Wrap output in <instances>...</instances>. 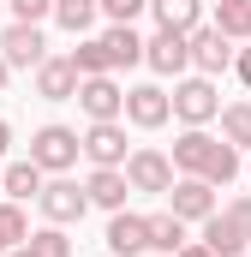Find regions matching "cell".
<instances>
[{
    "mask_svg": "<svg viewBox=\"0 0 251 257\" xmlns=\"http://www.w3.org/2000/svg\"><path fill=\"white\" fill-rule=\"evenodd\" d=\"M174 168L209 180V186H233V180H239V150H233L227 138H209L203 126H186L180 144H174Z\"/></svg>",
    "mask_w": 251,
    "mask_h": 257,
    "instance_id": "6da1fadb",
    "label": "cell"
},
{
    "mask_svg": "<svg viewBox=\"0 0 251 257\" xmlns=\"http://www.w3.org/2000/svg\"><path fill=\"white\" fill-rule=\"evenodd\" d=\"M197 239H203L215 257H245V245H251V197H233L227 209H215Z\"/></svg>",
    "mask_w": 251,
    "mask_h": 257,
    "instance_id": "7a4b0ae2",
    "label": "cell"
},
{
    "mask_svg": "<svg viewBox=\"0 0 251 257\" xmlns=\"http://www.w3.org/2000/svg\"><path fill=\"white\" fill-rule=\"evenodd\" d=\"M78 156H84V138H78L72 126H42L36 138H30V162H36L42 174H66Z\"/></svg>",
    "mask_w": 251,
    "mask_h": 257,
    "instance_id": "3957f363",
    "label": "cell"
},
{
    "mask_svg": "<svg viewBox=\"0 0 251 257\" xmlns=\"http://www.w3.org/2000/svg\"><path fill=\"white\" fill-rule=\"evenodd\" d=\"M174 114L186 120V126H209V120H221V96H215V78H180L174 84Z\"/></svg>",
    "mask_w": 251,
    "mask_h": 257,
    "instance_id": "277c9868",
    "label": "cell"
},
{
    "mask_svg": "<svg viewBox=\"0 0 251 257\" xmlns=\"http://www.w3.org/2000/svg\"><path fill=\"white\" fill-rule=\"evenodd\" d=\"M174 156H162V150H132L126 156V180H132V192H156V197H168L174 192Z\"/></svg>",
    "mask_w": 251,
    "mask_h": 257,
    "instance_id": "5b68a950",
    "label": "cell"
},
{
    "mask_svg": "<svg viewBox=\"0 0 251 257\" xmlns=\"http://www.w3.org/2000/svg\"><path fill=\"white\" fill-rule=\"evenodd\" d=\"M144 66L162 72V78H180V72L191 66V36L186 30H156V36L144 42Z\"/></svg>",
    "mask_w": 251,
    "mask_h": 257,
    "instance_id": "8992f818",
    "label": "cell"
},
{
    "mask_svg": "<svg viewBox=\"0 0 251 257\" xmlns=\"http://www.w3.org/2000/svg\"><path fill=\"white\" fill-rule=\"evenodd\" d=\"M126 120L138 132H156L174 120V96L162 90V84H138V90H126Z\"/></svg>",
    "mask_w": 251,
    "mask_h": 257,
    "instance_id": "52a82bcc",
    "label": "cell"
},
{
    "mask_svg": "<svg viewBox=\"0 0 251 257\" xmlns=\"http://www.w3.org/2000/svg\"><path fill=\"white\" fill-rule=\"evenodd\" d=\"M168 209H174L180 221H209L221 203H215V186H209V180L180 174V180H174V192H168Z\"/></svg>",
    "mask_w": 251,
    "mask_h": 257,
    "instance_id": "ba28073f",
    "label": "cell"
},
{
    "mask_svg": "<svg viewBox=\"0 0 251 257\" xmlns=\"http://www.w3.org/2000/svg\"><path fill=\"white\" fill-rule=\"evenodd\" d=\"M78 84H84V72L72 66V54H48L36 66V96L42 102H78Z\"/></svg>",
    "mask_w": 251,
    "mask_h": 257,
    "instance_id": "9c48e42d",
    "label": "cell"
},
{
    "mask_svg": "<svg viewBox=\"0 0 251 257\" xmlns=\"http://www.w3.org/2000/svg\"><path fill=\"white\" fill-rule=\"evenodd\" d=\"M36 203H42V215H48L54 227H66V221H84V209H90V192H84L78 180H48Z\"/></svg>",
    "mask_w": 251,
    "mask_h": 257,
    "instance_id": "30bf717a",
    "label": "cell"
},
{
    "mask_svg": "<svg viewBox=\"0 0 251 257\" xmlns=\"http://www.w3.org/2000/svg\"><path fill=\"white\" fill-rule=\"evenodd\" d=\"M0 60L6 66H36L48 60V42H42V24H6V36H0Z\"/></svg>",
    "mask_w": 251,
    "mask_h": 257,
    "instance_id": "8fae6325",
    "label": "cell"
},
{
    "mask_svg": "<svg viewBox=\"0 0 251 257\" xmlns=\"http://www.w3.org/2000/svg\"><path fill=\"white\" fill-rule=\"evenodd\" d=\"M227 60H233V36H227L221 24H197V30H191V66H197L203 78H215Z\"/></svg>",
    "mask_w": 251,
    "mask_h": 257,
    "instance_id": "7c38bea8",
    "label": "cell"
},
{
    "mask_svg": "<svg viewBox=\"0 0 251 257\" xmlns=\"http://www.w3.org/2000/svg\"><path fill=\"white\" fill-rule=\"evenodd\" d=\"M84 156H90L96 168H126V126H120V120H90Z\"/></svg>",
    "mask_w": 251,
    "mask_h": 257,
    "instance_id": "4fadbf2b",
    "label": "cell"
},
{
    "mask_svg": "<svg viewBox=\"0 0 251 257\" xmlns=\"http://www.w3.org/2000/svg\"><path fill=\"white\" fill-rule=\"evenodd\" d=\"M78 108H84L90 120H120L126 114V90L108 72H102V78H84V84H78Z\"/></svg>",
    "mask_w": 251,
    "mask_h": 257,
    "instance_id": "5bb4252c",
    "label": "cell"
},
{
    "mask_svg": "<svg viewBox=\"0 0 251 257\" xmlns=\"http://www.w3.org/2000/svg\"><path fill=\"white\" fill-rule=\"evenodd\" d=\"M108 251H114V257H144V251H150V215L120 209V215L108 221Z\"/></svg>",
    "mask_w": 251,
    "mask_h": 257,
    "instance_id": "9a60e30c",
    "label": "cell"
},
{
    "mask_svg": "<svg viewBox=\"0 0 251 257\" xmlns=\"http://www.w3.org/2000/svg\"><path fill=\"white\" fill-rule=\"evenodd\" d=\"M84 192H90V203H96V209L120 215L126 197H132V180H126V168H96V174L84 180Z\"/></svg>",
    "mask_w": 251,
    "mask_h": 257,
    "instance_id": "2e32d148",
    "label": "cell"
},
{
    "mask_svg": "<svg viewBox=\"0 0 251 257\" xmlns=\"http://www.w3.org/2000/svg\"><path fill=\"white\" fill-rule=\"evenodd\" d=\"M191 239H186V221L174 215V209H162V215H150V251L156 257H180Z\"/></svg>",
    "mask_w": 251,
    "mask_h": 257,
    "instance_id": "e0dca14e",
    "label": "cell"
},
{
    "mask_svg": "<svg viewBox=\"0 0 251 257\" xmlns=\"http://www.w3.org/2000/svg\"><path fill=\"white\" fill-rule=\"evenodd\" d=\"M150 12H156V30H197L203 24V0H150Z\"/></svg>",
    "mask_w": 251,
    "mask_h": 257,
    "instance_id": "ac0fdd59",
    "label": "cell"
},
{
    "mask_svg": "<svg viewBox=\"0 0 251 257\" xmlns=\"http://www.w3.org/2000/svg\"><path fill=\"white\" fill-rule=\"evenodd\" d=\"M102 48H108L114 66H138L144 60V36H138L132 24H108V30H102Z\"/></svg>",
    "mask_w": 251,
    "mask_h": 257,
    "instance_id": "d6986e66",
    "label": "cell"
},
{
    "mask_svg": "<svg viewBox=\"0 0 251 257\" xmlns=\"http://www.w3.org/2000/svg\"><path fill=\"white\" fill-rule=\"evenodd\" d=\"M96 18H102V0H54V24L72 30V36H84Z\"/></svg>",
    "mask_w": 251,
    "mask_h": 257,
    "instance_id": "ffe728a7",
    "label": "cell"
},
{
    "mask_svg": "<svg viewBox=\"0 0 251 257\" xmlns=\"http://www.w3.org/2000/svg\"><path fill=\"white\" fill-rule=\"evenodd\" d=\"M42 186H48V180H42V168H36V162H12V168H6V197H12V203L42 197Z\"/></svg>",
    "mask_w": 251,
    "mask_h": 257,
    "instance_id": "44dd1931",
    "label": "cell"
},
{
    "mask_svg": "<svg viewBox=\"0 0 251 257\" xmlns=\"http://www.w3.org/2000/svg\"><path fill=\"white\" fill-rule=\"evenodd\" d=\"M209 24H221L233 42H251V0H215V18Z\"/></svg>",
    "mask_w": 251,
    "mask_h": 257,
    "instance_id": "7402d4cb",
    "label": "cell"
},
{
    "mask_svg": "<svg viewBox=\"0 0 251 257\" xmlns=\"http://www.w3.org/2000/svg\"><path fill=\"white\" fill-rule=\"evenodd\" d=\"M24 239H30V221H24V209L6 197V203H0V257H12Z\"/></svg>",
    "mask_w": 251,
    "mask_h": 257,
    "instance_id": "603a6c76",
    "label": "cell"
},
{
    "mask_svg": "<svg viewBox=\"0 0 251 257\" xmlns=\"http://www.w3.org/2000/svg\"><path fill=\"white\" fill-rule=\"evenodd\" d=\"M221 138L233 150H251V102H227L221 108Z\"/></svg>",
    "mask_w": 251,
    "mask_h": 257,
    "instance_id": "cb8c5ba5",
    "label": "cell"
},
{
    "mask_svg": "<svg viewBox=\"0 0 251 257\" xmlns=\"http://www.w3.org/2000/svg\"><path fill=\"white\" fill-rule=\"evenodd\" d=\"M72 66H78L84 78H102V72H114V60H108V48H102V36L78 42V48H72Z\"/></svg>",
    "mask_w": 251,
    "mask_h": 257,
    "instance_id": "d4e9b609",
    "label": "cell"
},
{
    "mask_svg": "<svg viewBox=\"0 0 251 257\" xmlns=\"http://www.w3.org/2000/svg\"><path fill=\"white\" fill-rule=\"evenodd\" d=\"M24 245H30L36 257H72V239H66V233L54 227V221H48V227H36V233H30Z\"/></svg>",
    "mask_w": 251,
    "mask_h": 257,
    "instance_id": "484cf974",
    "label": "cell"
},
{
    "mask_svg": "<svg viewBox=\"0 0 251 257\" xmlns=\"http://www.w3.org/2000/svg\"><path fill=\"white\" fill-rule=\"evenodd\" d=\"M6 6H12L18 24H42V18H54V0H6Z\"/></svg>",
    "mask_w": 251,
    "mask_h": 257,
    "instance_id": "4316f807",
    "label": "cell"
},
{
    "mask_svg": "<svg viewBox=\"0 0 251 257\" xmlns=\"http://www.w3.org/2000/svg\"><path fill=\"white\" fill-rule=\"evenodd\" d=\"M144 6H150V0H102V18H114V24H132Z\"/></svg>",
    "mask_w": 251,
    "mask_h": 257,
    "instance_id": "83f0119b",
    "label": "cell"
},
{
    "mask_svg": "<svg viewBox=\"0 0 251 257\" xmlns=\"http://www.w3.org/2000/svg\"><path fill=\"white\" fill-rule=\"evenodd\" d=\"M233 66H239V78L251 84V48H239V54H233Z\"/></svg>",
    "mask_w": 251,
    "mask_h": 257,
    "instance_id": "f1b7e54d",
    "label": "cell"
},
{
    "mask_svg": "<svg viewBox=\"0 0 251 257\" xmlns=\"http://www.w3.org/2000/svg\"><path fill=\"white\" fill-rule=\"evenodd\" d=\"M180 257H215V251H209L203 239H191V245H186V251H180Z\"/></svg>",
    "mask_w": 251,
    "mask_h": 257,
    "instance_id": "f546056e",
    "label": "cell"
},
{
    "mask_svg": "<svg viewBox=\"0 0 251 257\" xmlns=\"http://www.w3.org/2000/svg\"><path fill=\"white\" fill-rule=\"evenodd\" d=\"M6 144H12V126H6V120H0V150H6Z\"/></svg>",
    "mask_w": 251,
    "mask_h": 257,
    "instance_id": "4dcf8cb0",
    "label": "cell"
},
{
    "mask_svg": "<svg viewBox=\"0 0 251 257\" xmlns=\"http://www.w3.org/2000/svg\"><path fill=\"white\" fill-rule=\"evenodd\" d=\"M6 72H12V66H6V60H0V90H6Z\"/></svg>",
    "mask_w": 251,
    "mask_h": 257,
    "instance_id": "1f68e13d",
    "label": "cell"
},
{
    "mask_svg": "<svg viewBox=\"0 0 251 257\" xmlns=\"http://www.w3.org/2000/svg\"><path fill=\"white\" fill-rule=\"evenodd\" d=\"M12 257H36V251H30V245H18V251H12Z\"/></svg>",
    "mask_w": 251,
    "mask_h": 257,
    "instance_id": "d6a6232c",
    "label": "cell"
},
{
    "mask_svg": "<svg viewBox=\"0 0 251 257\" xmlns=\"http://www.w3.org/2000/svg\"><path fill=\"white\" fill-rule=\"evenodd\" d=\"M0 192H6V168H0Z\"/></svg>",
    "mask_w": 251,
    "mask_h": 257,
    "instance_id": "836d02e7",
    "label": "cell"
},
{
    "mask_svg": "<svg viewBox=\"0 0 251 257\" xmlns=\"http://www.w3.org/2000/svg\"><path fill=\"white\" fill-rule=\"evenodd\" d=\"M0 6H6V0H0Z\"/></svg>",
    "mask_w": 251,
    "mask_h": 257,
    "instance_id": "e575fe53",
    "label": "cell"
}]
</instances>
